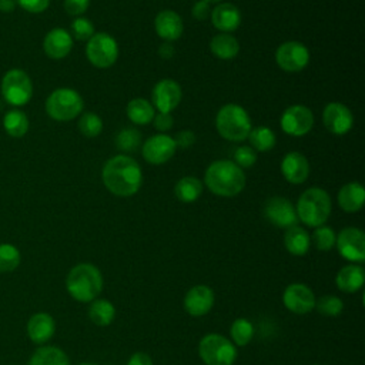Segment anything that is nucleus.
Instances as JSON below:
<instances>
[{
  "instance_id": "nucleus-49",
  "label": "nucleus",
  "mask_w": 365,
  "mask_h": 365,
  "mask_svg": "<svg viewBox=\"0 0 365 365\" xmlns=\"http://www.w3.org/2000/svg\"><path fill=\"white\" fill-rule=\"evenodd\" d=\"M16 0H0V10L4 13H10L16 9Z\"/></svg>"
},
{
  "instance_id": "nucleus-17",
  "label": "nucleus",
  "mask_w": 365,
  "mask_h": 365,
  "mask_svg": "<svg viewBox=\"0 0 365 365\" xmlns=\"http://www.w3.org/2000/svg\"><path fill=\"white\" fill-rule=\"evenodd\" d=\"M322 121L329 133L344 135L352 128L354 115L345 104L334 101L325 106L322 113Z\"/></svg>"
},
{
  "instance_id": "nucleus-16",
  "label": "nucleus",
  "mask_w": 365,
  "mask_h": 365,
  "mask_svg": "<svg viewBox=\"0 0 365 365\" xmlns=\"http://www.w3.org/2000/svg\"><path fill=\"white\" fill-rule=\"evenodd\" d=\"M182 91L180 84L171 78L160 80L151 93V104L158 113H171L180 104Z\"/></svg>"
},
{
  "instance_id": "nucleus-1",
  "label": "nucleus",
  "mask_w": 365,
  "mask_h": 365,
  "mask_svg": "<svg viewBox=\"0 0 365 365\" xmlns=\"http://www.w3.org/2000/svg\"><path fill=\"white\" fill-rule=\"evenodd\" d=\"M101 178L106 188L117 197L134 195L143 182V171L130 155H114L103 167Z\"/></svg>"
},
{
  "instance_id": "nucleus-3",
  "label": "nucleus",
  "mask_w": 365,
  "mask_h": 365,
  "mask_svg": "<svg viewBox=\"0 0 365 365\" xmlns=\"http://www.w3.org/2000/svg\"><path fill=\"white\" fill-rule=\"evenodd\" d=\"M66 288L76 301L91 302L103 291V275L93 264H77L67 274Z\"/></svg>"
},
{
  "instance_id": "nucleus-42",
  "label": "nucleus",
  "mask_w": 365,
  "mask_h": 365,
  "mask_svg": "<svg viewBox=\"0 0 365 365\" xmlns=\"http://www.w3.org/2000/svg\"><path fill=\"white\" fill-rule=\"evenodd\" d=\"M16 3L29 13H41L48 7L50 0H16Z\"/></svg>"
},
{
  "instance_id": "nucleus-51",
  "label": "nucleus",
  "mask_w": 365,
  "mask_h": 365,
  "mask_svg": "<svg viewBox=\"0 0 365 365\" xmlns=\"http://www.w3.org/2000/svg\"><path fill=\"white\" fill-rule=\"evenodd\" d=\"M78 365H97V364H93V362H83V364H78Z\"/></svg>"
},
{
  "instance_id": "nucleus-43",
  "label": "nucleus",
  "mask_w": 365,
  "mask_h": 365,
  "mask_svg": "<svg viewBox=\"0 0 365 365\" xmlns=\"http://www.w3.org/2000/svg\"><path fill=\"white\" fill-rule=\"evenodd\" d=\"M90 0H64V10L70 16H81L88 9Z\"/></svg>"
},
{
  "instance_id": "nucleus-20",
  "label": "nucleus",
  "mask_w": 365,
  "mask_h": 365,
  "mask_svg": "<svg viewBox=\"0 0 365 365\" xmlns=\"http://www.w3.org/2000/svg\"><path fill=\"white\" fill-rule=\"evenodd\" d=\"M71 48H73V37L67 30L61 27L51 29L43 40L44 53L54 60L64 58L66 56H68Z\"/></svg>"
},
{
  "instance_id": "nucleus-14",
  "label": "nucleus",
  "mask_w": 365,
  "mask_h": 365,
  "mask_svg": "<svg viewBox=\"0 0 365 365\" xmlns=\"http://www.w3.org/2000/svg\"><path fill=\"white\" fill-rule=\"evenodd\" d=\"M177 145L171 135L160 133L151 135L143 144V157L147 163L160 165L167 163L175 154Z\"/></svg>"
},
{
  "instance_id": "nucleus-7",
  "label": "nucleus",
  "mask_w": 365,
  "mask_h": 365,
  "mask_svg": "<svg viewBox=\"0 0 365 365\" xmlns=\"http://www.w3.org/2000/svg\"><path fill=\"white\" fill-rule=\"evenodd\" d=\"M198 354L205 365H232L237 359L235 345L220 334H207L201 338Z\"/></svg>"
},
{
  "instance_id": "nucleus-25",
  "label": "nucleus",
  "mask_w": 365,
  "mask_h": 365,
  "mask_svg": "<svg viewBox=\"0 0 365 365\" xmlns=\"http://www.w3.org/2000/svg\"><path fill=\"white\" fill-rule=\"evenodd\" d=\"M365 201V190L361 182L352 181L345 184L338 191V205L345 212H356L362 208Z\"/></svg>"
},
{
  "instance_id": "nucleus-28",
  "label": "nucleus",
  "mask_w": 365,
  "mask_h": 365,
  "mask_svg": "<svg viewBox=\"0 0 365 365\" xmlns=\"http://www.w3.org/2000/svg\"><path fill=\"white\" fill-rule=\"evenodd\" d=\"M154 107L153 104L145 100V98H141V97H137V98H133L128 101L127 104V108H125V113H127V117L137 125H145L148 123L153 121L155 113H154Z\"/></svg>"
},
{
  "instance_id": "nucleus-21",
  "label": "nucleus",
  "mask_w": 365,
  "mask_h": 365,
  "mask_svg": "<svg viewBox=\"0 0 365 365\" xmlns=\"http://www.w3.org/2000/svg\"><path fill=\"white\" fill-rule=\"evenodd\" d=\"M154 29L163 40L171 43L181 37L184 31V24L178 13L173 10H163L155 16Z\"/></svg>"
},
{
  "instance_id": "nucleus-38",
  "label": "nucleus",
  "mask_w": 365,
  "mask_h": 365,
  "mask_svg": "<svg viewBox=\"0 0 365 365\" xmlns=\"http://www.w3.org/2000/svg\"><path fill=\"white\" fill-rule=\"evenodd\" d=\"M78 130L86 137H97L103 130V121L96 113H84L78 120Z\"/></svg>"
},
{
  "instance_id": "nucleus-46",
  "label": "nucleus",
  "mask_w": 365,
  "mask_h": 365,
  "mask_svg": "<svg viewBox=\"0 0 365 365\" xmlns=\"http://www.w3.org/2000/svg\"><path fill=\"white\" fill-rule=\"evenodd\" d=\"M174 141H175V145L180 147V148H188L191 147L194 143H195V134L190 130H184V131H180L175 137H174Z\"/></svg>"
},
{
  "instance_id": "nucleus-37",
  "label": "nucleus",
  "mask_w": 365,
  "mask_h": 365,
  "mask_svg": "<svg viewBox=\"0 0 365 365\" xmlns=\"http://www.w3.org/2000/svg\"><path fill=\"white\" fill-rule=\"evenodd\" d=\"M315 309L325 317H336L344 309V302L336 295H322L318 301H315Z\"/></svg>"
},
{
  "instance_id": "nucleus-27",
  "label": "nucleus",
  "mask_w": 365,
  "mask_h": 365,
  "mask_svg": "<svg viewBox=\"0 0 365 365\" xmlns=\"http://www.w3.org/2000/svg\"><path fill=\"white\" fill-rule=\"evenodd\" d=\"M210 48L215 57L221 60H231L240 53V43L232 34L221 33L211 38Z\"/></svg>"
},
{
  "instance_id": "nucleus-18",
  "label": "nucleus",
  "mask_w": 365,
  "mask_h": 365,
  "mask_svg": "<svg viewBox=\"0 0 365 365\" xmlns=\"http://www.w3.org/2000/svg\"><path fill=\"white\" fill-rule=\"evenodd\" d=\"M214 301V291L210 287L201 284L187 291L184 297V308L191 317H202L211 311Z\"/></svg>"
},
{
  "instance_id": "nucleus-45",
  "label": "nucleus",
  "mask_w": 365,
  "mask_h": 365,
  "mask_svg": "<svg viewBox=\"0 0 365 365\" xmlns=\"http://www.w3.org/2000/svg\"><path fill=\"white\" fill-rule=\"evenodd\" d=\"M153 123L158 131H168L174 124L171 113H157L153 118Z\"/></svg>"
},
{
  "instance_id": "nucleus-33",
  "label": "nucleus",
  "mask_w": 365,
  "mask_h": 365,
  "mask_svg": "<svg viewBox=\"0 0 365 365\" xmlns=\"http://www.w3.org/2000/svg\"><path fill=\"white\" fill-rule=\"evenodd\" d=\"M248 140L251 143L250 147H252L255 151H269L275 145V134L269 127L265 125L251 128Z\"/></svg>"
},
{
  "instance_id": "nucleus-13",
  "label": "nucleus",
  "mask_w": 365,
  "mask_h": 365,
  "mask_svg": "<svg viewBox=\"0 0 365 365\" xmlns=\"http://www.w3.org/2000/svg\"><path fill=\"white\" fill-rule=\"evenodd\" d=\"M265 218L278 228H289L297 225L298 217L294 204L284 197H271L264 204Z\"/></svg>"
},
{
  "instance_id": "nucleus-44",
  "label": "nucleus",
  "mask_w": 365,
  "mask_h": 365,
  "mask_svg": "<svg viewBox=\"0 0 365 365\" xmlns=\"http://www.w3.org/2000/svg\"><path fill=\"white\" fill-rule=\"evenodd\" d=\"M211 10L212 9H211V4L208 1L198 0V1L194 3L192 9H191V14H192L194 19L202 21V20H205V19H208L211 16Z\"/></svg>"
},
{
  "instance_id": "nucleus-11",
  "label": "nucleus",
  "mask_w": 365,
  "mask_h": 365,
  "mask_svg": "<svg viewBox=\"0 0 365 365\" xmlns=\"http://www.w3.org/2000/svg\"><path fill=\"white\" fill-rule=\"evenodd\" d=\"M277 64L288 73H297L309 63V51L299 41H285L275 51Z\"/></svg>"
},
{
  "instance_id": "nucleus-39",
  "label": "nucleus",
  "mask_w": 365,
  "mask_h": 365,
  "mask_svg": "<svg viewBox=\"0 0 365 365\" xmlns=\"http://www.w3.org/2000/svg\"><path fill=\"white\" fill-rule=\"evenodd\" d=\"M336 235L331 227L319 225L315 228L312 234V241L317 250L319 251H329L335 245Z\"/></svg>"
},
{
  "instance_id": "nucleus-48",
  "label": "nucleus",
  "mask_w": 365,
  "mask_h": 365,
  "mask_svg": "<svg viewBox=\"0 0 365 365\" xmlns=\"http://www.w3.org/2000/svg\"><path fill=\"white\" fill-rule=\"evenodd\" d=\"M174 51H175V48L170 41H165L158 47V54L163 58H171L174 56Z\"/></svg>"
},
{
  "instance_id": "nucleus-41",
  "label": "nucleus",
  "mask_w": 365,
  "mask_h": 365,
  "mask_svg": "<svg viewBox=\"0 0 365 365\" xmlns=\"http://www.w3.org/2000/svg\"><path fill=\"white\" fill-rule=\"evenodd\" d=\"M257 161V151L250 145H241L234 151V163L241 168H250Z\"/></svg>"
},
{
  "instance_id": "nucleus-40",
  "label": "nucleus",
  "mask_w": 365,
  "mask_h": 365,
  "mask_svg": "<svg viewBox=\"0 0 365 365\" xmlns=\"http://www.w3.org/2000/svg\"><path fill=\"white\" fill-rule=\"evenodd\" d=\"M70 31L76 40L87 41L94 34V24L86 17H76L70 24Z\"/></svg>"
},
{
  "instance_id": "nucleus-10",
  "label": "nucleus",
  "mask_w": 365,
  "mask_h": 365,
  "mask_svg": "<svg viewBox=\"0 0 365 365\" xmlns=\"http://www.w3.org/2000/svg\"><path fill=\"white\" fill-rule=\"evenodd\" d=\"M335 245L341 257L351 262H362L365 259V234L355 227H346L339 231Z\"/></svg>"
},
{
  "instance_id": "nucleus-35",
  "label": "nucleus",
  "mask_w": 365,
  "mask_h": 365,
  "mask_svg": "<svg viewBox=\"0 0 365 365\" xmlns=\"http://www.w3.org/2000/svg\"><path fill=\"white\" fill-rule=\"evenodd\" d=\"M117 148L123 153H133L141 144V134L135 128H124L117 134Z\"/></svg>"
},
{
  "instance_id": "nucleus-2",
  "label": "nucleus",
  "mask_w": 365,
  "mask_h": 365,
  "mask_svg": "<svg viewBox=\"0 0 365 365\" xmlns=\"http://www.w3.org/2000/svg\"><path fill=\"white\" fill-rule=\"evenodd\" d=\"M207 188L220 197H234L245 187V174L241 167L230 160L212 161L205 170Z\"/></svg>"
},
{
  "instance_id": "nucleus-23",
  "label": "nucleus",
  "mask_w": 365,
  "mask_h": 365,
  "mask_svg": "<svg viewBox=\"0 0 365 365\" xmlns=\"http://www.w3.org/2000/svg\"><path fill=\"white\" fill-rule=\"evenodd\" d=\"M56 331V324L51 315L46 312H37L31 315L27 322V335L34 344H44L47 342Z\"/></svg>"
},
{
  "instance_id": "nucleus-9",
  "label": "nucleus",
  "mask_w": 365,
  "mask_h": 365,
  "mask_svg": "<svg viewBox=\"0 0 365 365\" xmlns=\"http://www.w3.org/2000/svg\"><path fill=\"white\" fill-rule=\"evenodd\" d=\"M87 60L98 68L111 67L118 57V44L108 33H94L86 46Z\"/></svg>"
},
{
  "instance_id": "nucleus-26",
  "label": "nucleus",
  "mask_w": 365,
  "mask_h": 365,
  "mask_svg": "<svg viewBox=\"0 0 365 365\" xmlns=\"http://www.w3.org/2000/svg\"><path fill=\"white\" fill-rule=\"evenodd\" d=\"M284 245L289 254L302 257L309 250L311 237L305 228H302L299 225H292V227L287 228V231L284 234Z\"/></svg>"
},
{
  "instance_id": "nucleus-47",
  "label": "nucleus",
  "mask_w": 365,
  "mask_h": 365,
  "mask_svg": "<svg viewBox=\"0 0 365 365\" xmlns=\"http://www.w3.org/2000/svg\"><path fill=\"white\" fill-rule=\"evenodd\" d=\"M127 365H153V359L145 352H134L128 358Z\"/></svg>"
},
{
  "instance_id": "nucleus-15",
  "label": "nucleus",
  "mask_w": 365,
  "mask_h": 365,
  "mask_svg": "<svg viewBox=\"0 0 365 365\" xmlns=\"http://www.w3.org/2000/svg\"><path fill=\"white\" fill-rule=\"evenodd\" d=\"M315 301L317 299L312 289L302 282L289 284L282 294V302L285 308L298 315L311 312L315 308Z\"/></svg>"
},
{
  "instance_id": "nucleus-31",
  "label": "nucleus",
  "mask_w": 365,
  "mask_h": 365,
  "mask_svg": "<svg viewBox=\"0 0 365 365\" xmlns=\"http://www.w3.org/2000/svg\"><path fill=\"white\" fill-rule=\"evenodd\" d=\"M174 192L181 202H194L202 194V182L192 175L182 177L177 181Z\"/></svg>"
},
{
  "instance_id": "nucleus-34",
  "label": "nucleus",
  "mask_w": 365,
  "mask_h": 365,
  "mask_svg": "<svg viewBox=\"0 0 365 365\" xmlns=\"http://www.w3.org/2000/svg\"><path fill=\"white\" fill-rule=\"evenodd\" d=\"M231 339L237 346H245L251 342L254 336V325L247 318H237L231 324Z\"/></svg>"
},
{
  "instance_id": "nucleus-6",
  "label": "nucleus",
  "mask_w": 365,
  "mask_h": 365,
  "mask_svg": "<svg viewBox=\"0 0 365 365\" xmlns=\"http://www.w3.org/2000/svg\"><path fill=\"white\" fill-rule=\"evenodd\" d=\"M84 101L73 88H57L46 100V111L56 121H70L80 115Z\"/></svg>"
},
{
  "instance_id": "nucleus-32",
  "label": "nucleus",
  "mask_w": 365,
  "mask_h": 365,
  "mask_svg": "<svg viewBox=\"0 0 365 365\" xmlns=\"http://www.w3.org/2000/svg\"><path fill=\"white\" fill-rule=\"evenodd\" d=\"M3 127L9 135L19 138L29 131V118L21 110L13 108L4 114Z\"/></svg>"
},
{
  "instance_id": "nucleus-12",
  "label": "nucleus",
  "mask_w": 365,
  "mask_h": 365,
  "mask_svg": "<svg viewBox=\"0 0 365 365\" xmlns=\"http://www.w3.org/2000/svg\"><path fill=\"white\" fill-rule=\"evenodd\" d=\"M314 125L312 111L302 104L289 106L281 115V128L292 137H302L311 131Z\"/></svg>"
},
{
  "instance_id": "nucleus-30",
  "label": "nucleus",
  "mask_w": 365,
  "mask_h": 365,
  "mask_svg": "<svg viewBox=\"0 0 365 365\" xmlns=\"http://www.w3.org/2000/svg\"><path fill=\"white\" fill-rule=\"evenodd\" d=\"M29 365H70L66 352L57 346H41L31 355Z\"/></svg>"
},
{
  "instance_id": "nucleus-50",
  "label": "nucleus",
  "mask_w": 365,
  "mask_h": 365,
  "mask_svg": "<svg viewBox=\"0 0 365 365\" xmlns=\"http://www.w3.org/2000/svg\"><path fill=\"white\" fill-rule=\"evenodd\" d=\"M205 1H208V3L211 4V3H220V1H222V0H205Z\"/></svg>"
},
{
  "instance_id": "nucleus-5",
  "label": "nucleus",
  "mask_w": 365,
  "mask_h": 365,
  "mask_svg": "<svg viewBox=\"0 0 365 365\" xmlns=\"http://www.w3.org/2000/svg\"><path fill=\"white\" fill-rule=\"evenodd\" d=\"M215 127L222 138L230 141H242L248 138L251 131V118L244 107L230 103L218 110Z\"/></svg>"
},
{
  "instance_id": "nucleus-8",
  "label": "nucleus",
  "mask_w": 365,
  "mask_h": 365,
  "mask_svg": "<svg viewBox=\"0 0 365 365\" xmlns=\"http://www.w3.org/2000/svg\"><path fill=\"white\" fill-rule=\"evenodd\" d=\"M1 96L10 106H24L33 96V84L29 74L20 68L9 70L1 78Z\"/></svg>"
},
{
  "instance_id": "nucleus-24",
  "label": "nucleus",
  "mask_w": 365,
  "mask_h": 365,
  "mask_svg": "<svg viewBox=\"0 0 365 365\" xmlns=\"http://www.w3.org/2000/svg\"><path fill=\"white\" fill-rule=\"evenodd\" d=\"M364 281H365V271L361 265H356V264H348L342 267L338 271L335 278L338 289L348 294L359 291L364 287Z\"/></svg>"
},
{
  "instance_id": "nucleus-19",
  "label": "nucleus",
  "mask_w": 365,
  "mask_h": 365,
  "mask_svg": "<svg viewBox=\"0 0 365 365\" xmlns=\"http://www.w3.org/2000/svg\"><path fill=\"white\" fill-rule=\"evenodd\" d=\"M281 173L288 182L302 184L309 175V163L304 154L291 151L281 161Z\"/></svg>"
},
{
  "instance_id": "nucleus-29",
  "label": "nucleus",
  "mask_w": 365,
  "mask_h": 365,
  "mask_svg": "<svg viewBox=\"0 0 365 365\" xmlns=\"http://www.w3.org/2000/svg\"><path fill=\"white\" fill-rule=\"evenodd\" d=\"M87 314L93 324L98 327H107L115 318V308L110 301L103 298H96L91 301Z\"/></svg>"
},
{
  "instance_id": "nucleus-22",
  "label": "nucleus",
  "mask_w": 365,
  "mask_h": 365,
  "mask_svg": "<svg viewBox=\"0 0 365 365\" xmlns=\"http://www.w3.org/2000/svg\"><path fill=\"white\" fill-rule=\"evenodd\" d=\"M210 19L217 30L231 33L237 30L241 23V13L232 3H220L211 10Z\"/></svg>"
},
{
  "instance_id": "nucleus-4",
  "label": "nucleus",
  "mask_w": 365,
  "mask_h": 365,
  "mask_svg": "<svg viewBox=\"0 0 365 365\" xmlns=\"http://www.w3.org/2000/svg\"><path fill=\"white\" fill-rule=\"evenodd\" d=\"M295 211L299 221L308 227L317 228L324 225L331 215V197L325 190L319 187H311L299 195Z\"/></svg>"
},
{
  "instance_id": "nucleus-36",
  "label": "nucleus",
  "mask_w": 365,
  "mask_h": 365,
  "mask_svg": "<svg viewBox=\"0 0 365 365\" xmlns=\"http://www.w3.org/2000/svg\"><path fill=\"white\" fill-rule=\"evenodd\" d=\"M20 264V251L11 244H0V272H11Z\"/></svg>"
}]
</instances>
